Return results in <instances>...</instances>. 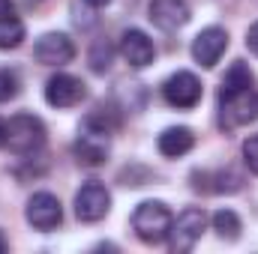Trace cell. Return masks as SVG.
<instances>
[{
  "mask_svg": "<svg viewBox=\"0 0 258 254\" xmlns=\"http://www.w3.org/2000/svg\"><path fill=\"white\" fill-rule=\"evenodd\" d=\"M243 162H246V168L258 177V135H249L243 141Z\"/></svg>",
  "mask_w": 258,
  "mask_h": 254,
  "instance_id": "obj_22",
  "label": "cell"
},
{
  "mask_svg": "<svg viewBox=\"0 0 258 254\" xmlns=\"http://www.w3.org/2000/svg\"><path fill=\"white\" fill-rule=\"evenodd\" d=\"M201 81L195 78L192 72H174L162 81V99L171 105V108H180V111H189L201 102Z\"/></svg>",
  "mask_w": 258,
  "mask_h": 254,
  "instance_id": "obj_6",
  "label": "cell"
},
{
  "mask_svg": "<svg viewBox=\"0 0 258 254\" xmlns=\"http://www.w3.org/2000/svg\"><path fill=\"white\" fill-rule=\"evenodd\" d=\"M147 18L153 21V27L171 33V30H180L192 18V12H189V3L186 0H150Z\"/></svg>",
  "mask_w": 258,
  "mask_h": 254,
  "instance_id": "obj_11",
  "label": "cell"
},
{
  "mask_svg": "<svg viewBox=\"0 0 258 254\" xmlns=\"http://www.w3.org/2000/svg\"><path fill=\"white\" fill-rule=\"evenodd\" d=\"M24 24L18 18H6L0 21V51H9V48H18L24 42Z\"/></svg>",
  "mask_w": 258,
  "mask_h": 254,
  "instance_id": "obj_19",
  "label": "cell"
},
{
  "mask_svg": "<svg viewBox=\"0 0 258 254\" xmlns=\"http://www.w3.org/2000/svg\"><path fill=\"white\" fill-rule=\"evenodd\" d=\"M18 90H21L18 75H15L12 69H0V102L15 99V96H18Z\"/></svg>",
  "mask_w": 258,
  "mask_h": 254,
  "instance_id": "obj_21",
  "label": "cell"
},
{
  "mask_svg": "<svg viewBox=\"0 0 258 254\" xmlns=\"http://www.w3.org/2000/svg\"><path fill=\"white\" fill-rule=\"evenodd\" d=\"M156 147H159V153L165 159H180V156H186L195 147V135H192V129H186V126H171L159 135Z\"/></svg>",
  "mask_w": 258,
  "mask_h": 254,
  "instance_id": "obj_15",
  "label": "cell"
},
{
  "mask_svg": "<svg viewBox=\"0 0 258 254\" xmlns=\"http://www.w3.org/2000/svg\"><path fill=\"white\" fill-rule=\"evenodd\" d=\"M246 48H249V54H255L258 57V21L246 30Z\"/></svg>",
  "mask_w": 258,
  "mask_h": 254,
  "instance_id": "obj_23",
  "label": "cell"
},
{
  "mask_svg": "<svg viewBox=\"0 0 258 254\" xmlns=\"http://www.w3.org/2000/svg\"><path fill=\"white\" fill-rule=\"evenodd\" d=\"M213 230L219 233V239L234 242V239L240 236L243 224H240V218H237L234 209H216V212H213Z\"/></svg>",
  "mask_w": 258,
  "mask_h": 254,
  "instance_id": "obj_18",
  "label": "cell"
},
{
  "mask_svg": "<svg viewBox=\"0 0 258 254\" xmlns=\"http://www.w3.org/2000/svg\"><path fill=\"white\" fill-rule=\"evenodd\" d=\"M48 141L45 123L33 114H15L6 123V147L15 156H36Z\"/></svg>",
  "mask_w": 258,
  "mask_h": 254,
  "instance_id": "obj_2",
  "label": "cell"
},
{
  "mask_svg": "<svg viewBox=\"0 0 258 254\" xmlns=\"http://www.w3.org/2000/svg\"><path fill=\"white\" fill-rule=\"evenodd\" d=\"M120 126V117L111 105H96L87 117H84V132H93V135H111L114 129Z\"/></svg>",
  "mask_w": 258,
  "mask_h": 254,
  "instance_id": "obj_16",
  "label": "cell"
},
{
  "mask_svg": "<svg viewBox=\"0 0 258 254\" xmlns=\"http://www.w3.org/2000/svg\"><path fill=\"white\" fill-rule=\"evenodd\" d=\"M204 227H207V215H204V209H198V206L183 209V212L171 221V230H168L171 251H177V254L192 251L195 242H198L201 233H204Z\"/></svg>",
  "mask_w": 258,
  "mask_h": 254,
  "instance_id": "obj_4",
  "label": "cell"
},
{
  "mask_svg": "<svg viewBox=\"0 0 258 254\" xmlns=\"http://www.w3.org/2000/svg\"><path fill=\"white\" fill-rule=\"evenodd\" d=\"M75 57V42L66 33H45L33 45V60L42 66H66Z\"/></svg>",
  "mask_w": 258,
  "mask_h": 254,
  "instance_id": "obj_10",
  "label": "cell"
},
{
  "mask_svg": "<svg viewBox=\"0 0 258 254\" xmlns=\"http://www.w3.org/2000/svg\"><path fill=\"white\" fill-rule=\"evenodd\" d=\"M192 180H198L195 183V189L201 191H213V194H231V191H237L240 186H243V177L240 174H234L231 168H225V171H195L192 174Z\"/></svg>",
  "mask_w": 258,
  "mask_h": 254,
  "instance_id": "obj_14",
  "label": "cell"
},
{
  "mask_svg": "<svg viewBox=\"0 0 258 254\" xmlns=\"http://www.w3.org/2000/svg\"><path fill=\"white\" fill-rule=\"evenodd\" d=\"M84 3H87V6H93V9H102V6H108L111 0H84Z\"/></svg>",
  "mask_w": 258,
  "mask_h": 254,
  "instance_id": "obj_25",
  "label": "cell"
},
{
  "mask_svg": "<svg viewBox=\"0 0 258 254\" xmlns=\"http://www.w3.org/2000/svg\"><path fill=\"white\" fill-rule=\"evenodd\" d=\"M3 248H6V242H3V236H0V251H3Z\"/></svg>",
  "mask_w": 258,
  "mask_h": 254,
  "instance_id": "obj_27",
  "label": "cell"
},
{
  "mask_svg": "<svg viewBox=\"0 0 258 254\" xmlns=\"http://www.w3.org/2000/svg\"><path fill=\"white\" fill-rule=\"evenodd\" d=\"M6 18H15V3L12 0H0V21Z\"/></svg>",
  "mask_w": 258,
  "mask_h": 254,
  "instance_id": "obj_24",
  "label": "cell"
},
{
  "mask_svg": "<svg viewBox=\"0 0 258 254\" xmlns=\"http://www.w3.org/2000/svg\"><path fill=\"white\" fill-rule=\"evenodd\" d=\"M24 218H27L30 227H36V230H42V233H51V230L60 227V221H63V206H60V200H57L51 191H36V194L27 200Z\"/></svg>",
  "mask_w": 258,
  "mask_h": 254,
  "instance_id": "obj_7",
  "label": "cell"
},
{
  "mask_svg": "<svg viewBox=\"0 0 258 254\" xmlns=\"http://www.w3.org/2000/svg\"><path fill=\"white\" fill-rule=\"evenodd\" d=\"M225 48H228V33L222 27H216V24L213 27H204L192 39V60L198 66H204V69H213V66L222 60Z\"/></svg>",
  "mask_w": 258,
  "mask_h": 254,
  "instance_id": "obj_9",
  "label": "cell"
},
{
  "mask_svg": "<svg viewBox=\"0 0 258 254\" xmlns=\"http://www.w3.org/2000/svg\"><path fill=\"white\" fill-rule=\"evenodd\" d=\"M3 147H6V123L0 120V150H3Z\"/></svg>",
  "mask_w": 258,
  "mask_h": 254,
  "instance_id": "obj_26",
  "label": "cell"
},
{
  "mask_svg": "<svg viewBox=\"0 0 258 254\" xmlns=\"http://www.w3.org/2000/svg\"><path fill=\"white\" fill-rule=\"evenodd\" d=\"M108 209H111V191L99 180H90V183H84L75 191V215H78V221H84V224L102 221L108 215Z\"/></svg>",
  "mask_w": 258,
  "mask_h": 254,
  "instance_id": "obj_5",
  "label": "cell"
},
{
  "mask_svg": "<svg viewBox=\"0 0 258 254\" xmlns=\"http://www.w3.org/2000/svg\"><path fill=\"white\" fill-rule=\"evenodd\" d=\"M111 57H114V48H111V42L108 39H96L93 42V48H90V69L96 72V75H102V72H108L111 69Z\"/></svg>",
  "mask_w": 258,
  "mask_h": 254,
  "instance_id": "obj_20",
  "label": "cell"
},
{
  "mask_svg": "<svg viewBox=\"0 0 258 254\" xmlns=\"http://www.w3.org/2000/svg\"><path fill=\"white\" fill-rule=\"evenodd\" d=\"M171 221L174 215L162 200H144L132 212V230L144 245H159L162 239H168Z\"/></svg>",
  "mask_w": 258,
  "mask_h": 254,
  "instance_id": "obj_1",
  "label": "cell"
},
{
  "mask_svg": "<svg viewBox=\"0 0 258 254\" xmlns=\"http://www.w3.org/2000/svg\"><path fill=\"white\" fill-rule=\"evenodd\" d=\"M72 153H75L78 165H84V168H99V165L108 159L111 147H108V138H105V135L81 132L78 141H75V147H72Z\"/></svg>",
  "mask_w": 258,
  "mask_h": 254,
  "instance_id": "obj_13",
  "label": "cell"
},
{
  "mask_svg": "<svg viewBox=\"0 0 258 254\" xmlns=\"http://www.w3.org/2000/svg\"><path fill=\"white\" fill-rule=\"evenodd\" d=\"M258 120V93L252 87L237 90V93H225L219 96V123L222 129H240Z\"/></svg>",
  "mask_w": 258,
  "mask_h": 254,
  "instance_id": "obj_3",
  "label": "cell"
},
{
  "mask_svg": "<svg viewBox=\"0 0 258 254\" xmlns=\"http://www.w3.org/2000/svg\"><path fill=\"white\" fill-rule=\"evenodd\" d=\"M84 96H87V87L75 75L57 72L45 81V102L51 108H75V105L84 102Z\"/></svg>",
  "mask_w": 258,
  "mask_h": 254,
  "instance_id": "obj_8",
  "label": "cell"
},
{
  "mask_svg": "<svg viewBox=\"0 0 258 254\" xmlns=\"http://www.w3.org/2000/svg\"><path fill=\"white\" fill-rule=\"evenodd\" d=\"M120 54H123V60H126L132 69H144V66L153 63L156 48H153V39H150L144 30L129 27V30L120 33Z\"/></svg>",
  "mask_w": 258,
  "mask_h": 254,
  "instance_id": "obj_12",
  "label": "cell"
},
{
  "mask_svg": "<svg viewBox=\"0 0 258 254\" xmlns=\"http://www.w3.org/2000/svg\"><path fill=\"white\" fill-rule=\"evenodd\" d=\"M246 87H252V72H249V66L243 63V60H234V63L228 66L225 78H222L219 96H225V93H237V90H246Z\"/></svg>",
  "mask_w": 258,
  "mask_h": 254,
  "instance_id": "obj_17",
  "label": "cell"
}]
</instances>
